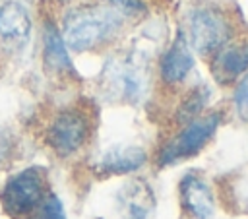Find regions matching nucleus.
I'll use <instances>...</instances> for the list:
<instances>
[{"instance_id": "obj_4", "label": "nucleus", "mask_w": 248, "mask_h": 219, "mask_svg": "<svg viewBox=\"0 0 248 219\" xmlns=\"http://www.w3.org/2000/svg\"><path fill=\"white\" fill-rule=\"evenodd\" d=\"M219 124H221V112L200 114L192 122L184 124V128L174 138H170L159 151V165L169 167L200 153L205 147V143L213 138Z\"/></svg>"}, {"instance_id": "obj_14", "label": "nucleus", "mask_w": 248, "mask_h": 219, "mask_svg": "<svg viewBox=\"0 0 248 219\" xmlns=\"http://www.w3.org/2000/svg\"><path fill=\"white\" fill-rule=\"evenodd\" d=\"M209 87L207 85H198L194 87L186 97L184 101L180 103V107L176 109V120L182 122V124H188L192 122L194 118H198L202 114V110L205 109L207 101H209Z\"/></svg>"}, {"instance_id": "obj_8", "label": "nucleus", "mask_w": 248, "mask_h": 219, "mask_svg": "<svg viewBox=\"0 0 248 219\" xmlns=\"http://www.w3.org/2000/svg\"><path fill=\"white\" fill-rule=\"evenodd\" d=\"M182 209L192 219H209L215 211V200L209 184L196 172H186L178 184Z\"/></svg>"}, {"instance_id": "obj_2", "label": "nucleus", "mask_w": 248, "mask_h": 219, "mask_svg": "<svg viewBox=\"0 0 248 219\" xmlns=\"http://www.w3.org/2000/svg\"><path fill=\"white\" fill-rule=\"evenodd\" d=\"M103 87L108 97L120 103H140L149 87L147 64L134 52L112 56L103 68Z\"/></svg>"}, {"instance_id": "obj_9", "label": "nucleus", "mask_w": 248, "mask_h": 219, "mask_svg": "<svg viewBox=\"0 0 248 219\" xmlns=\"http://www.w3.org/2000/svg\"><path fill=\"white\" fill-rule=\"evenodd\" d=\"M211 72L221 85H229L248 72V43H234L219 48L213 58Z\"/></svg>"}, {"instance_id": "obj_11", "label": "nucleus", "mask_w": 248, "mask_h": 219, "mask_svg": "<svg viewBox=\"0 0 248 219\" xmlns=\"http://www.w3.org/2000/svg\"><path fill=\"white\" fill-rule=\"evenodd\" d=\"M192 68H194V56H192L190 45H188L186 37H182L178 33L174 43L161 56V64H159L161 79L165 83H178L190 74Z\"/></svg>"}, {"instance_id": "obj_16", "label": "nucleus", "mask_w": 248, "mask_h": 219, "mask_svg": "<svg viewBox=\"0 0 248 219\" xmlns=\"http://www.w3.org/2000/svg\"><path fill=\"white\" fill-rule=\"evenodd\" d=\"M234 109H236L238 116L248 122V74L236 85V91H234Z\"/></svg>"}, {"instance_id": "obj_1", "label": "nucleus", "mask_w": 248, "mask_h": 219, "mask_svg": "<svg viewBox=\"0 0 248 219\" xmlns=\"http://www.w3.org/2000/svg\"><path fill=\"white\" fill-rule=\"evenodd\" d=\"M122 25V16L107 6H79L66 14L62 41L68 48L83 52L108 41Z\"/></svg>"}, {"instance_id": "obj_17", "label": "nucleus", "mask_w": 248, "mask_h": 219, "mask_svg": "<svg viewBox=\"0 0 248 219\" xmlns=\"http://www.w3.org/2000/svg\"><path fill=\"white\" fill-rule=\"evenodd\" d=\"M118 12L126 14V16H140L145 12L143 4L140 0H108Z\"/></svg>"}, {"instance_id": "obj_5", "label": "nucleus", "mask_w": 248, "mask_h": 219, "mask_svg": "<svg viewBox=\"0 0 248 219\" xmlns=\"http://www.w3.org/2000/svg\"><path fill=\"white\" fill-rule=\"evenodd\" d=\"M87 138H89V118L78 107L60 110L52 118L46 130V141L60 157H68L76 153L87 141Z\"/></svg>"}, {"instance_id": "obj_12", "label": "nucleus", "mask_w": 248, "mask_h": 219, "mask_svg": "<svg viewBox=\"0 0 248 219\" xmlns=\"http://www.w3.org/2000/svg\"><path fill=\"white\" fill-rule=\"evenodd\" d=\"M31 31L27 10L17 2H6L0 8V37L14 47L25 45Z\"/></svg>"}, {"instance_id": "obj_7", "label": "nucleus", "mask_w": 248, "mask_h": 219, "mask_svg": "<svg viewBox=\"0 0 248 219\" xmlns=\"http://www.w3.org/2000/svg\"><path fill=\"white\" fill-rule=\"evenodd\" d=\"M116 203L122 219H151L157 207V198L147 180L132 178L120 188Z\"/></svg>"}, {"instance_id": "obj_10", "label": "nucleus", "mask_w": 248, "mask_h": 219, "mask_svg": "<svg viewBox=\"0 0 248 219\" xmlns=\"http://www.w3.org/2000/svg\"><path fill=\"white\" fill-rule=\"evenodd\" d=\"M145 161L147 153L140 145H114L101 155L97 171L101 174H128L143 167Z\"/></svg>"}, {"instance_id": "obj_13", "label": "nucleus", "mask_w": 248, "mask_h": 219, "mask_svg": "<svg viewBox=\"0 0 248 219\" xmlns=\"http://www.w3.org/2000/svg\"><path fill=\"white\" fill-rule=\"evenodd\" d=\"M43 35H45V64L54 72H72L74 66L66 52V45L58 29L50 21H46Z\"/></svg>"}, {"instance_id": "obj_6", "label": "nucleus", "mask_w": 248, "mask_h": 219, "mask_svg": "<svg viewBox=\"0 0 248 219\" xmlns=\"http://www.w3.org/2000/svg\"><path fill=\"white\" fill-rule=\"evenodd\" d=\"M190 45L196 52L207 54L223 48L231 39V25L227 17L213 8H198L190 16Z\"/></svg>"}, {"instance_id": "obj_15", "label": "nucleus", "mask_w": 248, "mask_h": 219, "mask_svg": "<svg viewBox=\"0 0 248 219\" xmlns=\"http://www.w3.org/2000/svg\"><path fill=\"white\" fill-rule=\"evenodd\" d=\"M31 219H66L64 205L54 194H46L37 211L31 215Z\"/></svg>"}, {"instance_id": "obj_3", "label": "nucleus", "mask_w": 248, "mask_h": 219, "mask_svg": "<svg viewBox=\"0 0 248 219\" xmlns=\"http://www.w3.org/2000/svg\"><path fill=\"white\" fill-rule=\"evenodd\" d=\"M45 172L31 167L8 178L0 192L4 211L12 219H29L45 200Z\"/></svg>"}]
</instances>
